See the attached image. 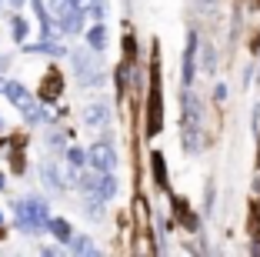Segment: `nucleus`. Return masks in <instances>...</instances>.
<instances>
[{
	"mask_svg": "<svg viewBox=\"0 0 260 257\" xmlns=\"http://www.w3.org/2000/svg\"><path fill=\"white\" fill-rule=\"evenodd\" d=\"M107 121H110V110H107L104 100L84 107V124H87V127H107Z\"/></svg>",
	"mask_w": 260,
	"mask_h": 257,
	"instance_id": "6",
	"label": "nucleus"
},
{
	"mask_svg": "<svg viewBox=\"0 0 260 257\" xmlns=\"http://www.w3.org/2000/svg\"><path fill=\"white\" fill-rule=\"evenodd\" d=\"M67 164L74 167V170H77V167H84V164H87V151H80V147H70V151H67Z\"/></svg>",
	"mask_w": 260,
	"mask_h": 257,
	"instance_id": "16",
	"label": "nucleus"
},
{
	"mask_svg": "<svg viewBox=\"0 0 260 257\" xmlns=\"http://www.w3.org/2000/svg\"><path fill=\"white\" fill-rule=\"evenodd\" d=\"M4 94H7V100H10V104H20V100L23 97H27V87H23V83L20 80H4Z\"/></svg>",
	"mask_w": 260,
	"mask_h": 257,
	"instance_id": "13",
	"label": "nucleus"
},
{
	"mask_svg": "<svg viewBox=\"0 0 260 257\" xmlns=\"http://www.w3.org/2000/svg\"><path fill=\"white\" fill-rule=\"evenodd\" d=\"M87 44H90V50H93V53H100L104 47H107V27H104L100 20L93 23L90 31H87Z\"/></svg>",
	"mask_w": 260,
	"mask_h": 257,
	"instance_id": "10",
	"label": "nucleus"
},
{
	"mask_svg": "<svg viewBox=\"0 0 260 257\" xmlns=\"http://www.w3.org/2000/svg\"><path fill=\"white\" fill-rule=\"evenodd\" d=\"M47 144L60 151V147H63V134H47Z\"/></svg>",
	"mask_w": 260,
	"mask_h": 257,
	"instance_id": "18",
	"label": "nucleus"
},
{
	"mask_svg": "<svg viewBox=\"0 0 260 257\" xmlns=\"http://www.w3.org/2000/svg\"><path fill=\"white\" fill-rule=\"evenodd\" d=\"M153 174H157V184H160V187L167 184V174H164V157H160V154H153Z\"/></svg>",
	"mask_w": 260,
	"mask_h": 257,
	"instance_id": "17",
	"label": "nucleus"
},
{
	"mask_svg": "<svg viewBox=\"0 0 260 257\" xmlns=\"http://www.w3.org/2000/svg\"><path fill=\"white\" fill-rule=\"evenodd\" d=\"M10 34H14L17 44H23V37H27V20H23V17H14V20H10Z\"/></svg>",
	"mask_w": 260,
	"mask_h": 257,
	"instance_id": "15",
	"label": "nucleus"
},
{
	"mask_svg": "<svg viewBox=\"0 0 260 257\" xmlns=\"http://www.w3.org/2000/svg\"><path fill=\"white\" fill-rule=\"evenodd\" d=\"M23 50H27V53H54V57H63L67 47L57 44V40H50V37H44L40 44H30V47H23Z\"/></svg>",
	"mask_w": 260,
	"mask_h": 257,
	"instance_id": "9",
	"label": "nucleus"
},
{
	"mask_svg": "<svg viewBox=\"0 0 260 257\" xmlns=\"http://www.w3.org/2000/svg\"><path fill=\"white\" fill-rule=\"evenodd\" d=\"M214 97H217V100H223V97H227V87H223V83H217V91H214Z\"/></svg>",
	"mask_w": 260,
	"mask_h": 257,
	"instance_id": "20",
	"label": "nucleus"
},
{
	"mask_svg": "<svg viewBox=\"0 0 260 257\" xmlns=\"http://www.w3.org/2000/svg\"><path fill=\"white\" fill-rule=\"evenodd\" d=\"M14 220L23 234H40L50 220V207H47L44 197H23L14 204Z\"/></svg>",
	"mask_w": 260,
	"mask_h": 257,
	"instance_id": "1",
	"label": "nucleus"
},
{
	"mask_svg": "<svg viewBox=\"0 0 260 257\" xmlns=\"http://www.w3.org/2000/svg\"><path fill=\"white\" fill-rule=\"evenodd\" d=\"M0 130H4V117H0Z\"/></svg>",
	"mask_w": 260,
	"mask_h": 257,
	"instance_id": "26",
	"label": "nucleus"
},
{
	"mask_svg": "<svg viewBox=\"0 0 260 257\" xmlns=\"http://www.w3.org/2000/svg\"><path fill=\"white\" fill-rule=\"evenodd\" d=\"M47 231H50V234H54L60 244H67L70 234H74V231H70V224H67L63 217H50V220H47Z\"/></svg>",
	"mask_w": 260,
	"mask_h": 257,
	"instance_id": "11",
	"label": "nucleus"
},
{
	"mask_svg": "<svg viewBox=\"0 0 260 257\" xmlns=\"http://www.w3.org/2000/svg\"><path fill=\"white\" fill-rule=\"evenodd\" d=\"M84 214H87V217H93V220H100V217H104V201H100V197H87Z\"/></svg>",
	"mask_w": 260,
	"mask_h": 257,
	"instance_id": "14",
	"label": "nucleus"
},
{
	"mask_svg": "<svg viewBox=\"0 0 260 257\" xmlns=\"http://www.w3.org/2000/svg\"><path fill=\"white\" fill-rule=\"evenodd\" d=\"M4 187H7V177H4V174H0V190H4Z\"/></svg>",
	"mask_w": 260,
	"mask_h": 257,
	"instance_id": "23",
	"label": "nucleus"
},
{
	"mask_svg": "<svg viewBox=\"0 0 260 257\" xmlns=\"http://www.w3.org/2000/svg\"><path fill=\"white\" fill-rule=\"evenodd\" d=\"M0 91H4V77H0Z\"/></svg>",
	"mask_w": 260,
	"mask_h": 257,
	"instance_id": "24",
	"label": "nucleus"
},
{
	"mask_svg": "<svg viewBox=\"0 0 260 257\" xmlns=\"http://www.w3.org/2000/svg\"><path fill=\"white\" fill-rule=\"evenodd\" d=\"M70 61H74V70H77V77H80V83H84V87H97L100 80H104V77L97 74V61H93V53H87V50H74V57H70Z\"/></svg>",
	"mask_w": 260,
	"mask_h": 257,
	"instance_id": "4",
	"label": "nucleus"
},
{
	"mask_svg": "<svg viewBox=\"0 0 260 257\" xmlns=\"http://www.w3.org/2000/svg\"><path fill=\"white\" fill-rule=\"evenodd\" d=\"M184 151L197 154L200 151V100L190 91L184 94Z\"/></svg>",
	"mask_w": 260,
	"mask_h": 257,
	"instance_id": "2",
	"label": "nucleus"
},
{
	"mask_svg": "<svg viewBox=\"0 0 260 257\" xmlns=\"http://www.w3.org/2000/svg\"><path fill=\"white\" fill-rule=\"evenodd\" d=\"M4 4H7V0H0V7H4Z\"/></svg>",
	"mask_w": 260,
	"mask_h": 257,
	"instance_id": "27",
	"label": "nucleus"
},
{
	"mask_svg": "<svg viewBox=\"0 0 260 257\" xmlns=\"http://www.w3.org/2000/svg\"><path fill=\"white\" fill-rule=\"evenodd\" d=\"M93 197H100V201H110V197H117V177H114V170L97 177V190H93Z\"/></svg>",
	"mask_w": 260,
	"mask_h": 257,
	"instance_id": "8",
	"label": "nucleus"
},
{
	"mask_svg": "<svg viewBox=\"0 0 260 257\" xmlns=\"http://www.w3.org/2000/svg\"><path fill=\"white\" fill-rule=\"evenodd\" d=\"M50 7H54V10H60V7H63V0H50Z\"/></svg>",
	"mask_w": 260,
	"mask_h": 257,
	"instance_id": "22",
	"label": "nucleus"
},
{
	"mask_svg": "<svg viewBox=\"0 0 260 257\" xmlns=\"http://www.w3.org/2000/svg\"><path fill=\"white\" fill-rule=\"evenodd\" d=\"M197 77V34H187V50H184V83L190 87Z\"/></svg>",
	"mask_w": 260,
	"mask_h": 257,
	"instance_id": "5",
	"label": "nucleus"
},
{
	"mask_svg": "<svg viewBox=\"0 0 260 257\" xmlns=\"http://www.w3.org/2000/svg\"><path fill=\"white\" fill-rule=\"evenodd\" d=\"M67 244H70V250H74V254H97V244H93L87 234H70Z\"/></svg>",
	"mask_w": 260,
	"mask_h": 257,
	"instance_id": "12",
	"label": "nucleus"
},
{
	"mask_svg": "<svg viewBox=\"0 0 260 257\" xmlns=\"http://www.w3.org/2000/svg\"><path fill=\"white\" fill-rule=\"evenodd\" d=\"M40 181L47 184V190H63V177H60V170H57L54 164H50V160H44V164H40Z\"/></svg>",
	"mask_w": 260,
	"mask_h": 257,
	"instance_id": "7",
	"label": "nucleus"
},
{
	"mask_svg": "<svg viewBox=\"0 0 260 257\" xmlns=\"http://www.w3.org/2000/svg\"><path fill=\"white\" fill-rule=\"evenodd\" d=\"M117 151L114 147L107 144V140H100V144H93L90 151H87V164L93 167V170H100V174H110V170H114L117 167Z\"/></svg>",
	"mask_w": 260,
	"mask_h": 257,
	"instance_id": "3",
	"label": "nucleus"
},
{
	"mask_svg": "<svg viewBox=\"0 0 260 257\" xmlns=\"http://www.w3.org/2000/svg\"><path fill=\"white\" fill-rule=\"evenodd\" d=\"M10 7H23V4H27V0H7Z\"/></svg>",
	"mask_w": 260,
	"mask_h": 257,
	"instance_id": "21",
	"label": "nucleus"
},
{
	"mask_svg": "<svg viewBox=\"0 0 260 257\" xmlns=\"http://www.w3.org/2000/svg\"><path fill=\"white\" fill-rule=\"evenodd\" d=\"M197 4H200V10H217L220 0H197Z\"/></svg>",
	"mask_w": 260,
	"mask_h": 257,
	"instance_id": "19",
	"label": "nucleus"
},
{
	"mask_svg": "<svg viewBox=\"0 0 260 257\" xmlns=\"http://www.w3.org/2000/svg\"><path fill=\"white\" fill-rule=\"evenodd\" d=\"M0 227H4V214H0Z\"/></svg>",
	"mask_w": 260,
	"mask_h": 257,
	"instance_id": "25",
	"label": "nucleus"
}]
</instances>
